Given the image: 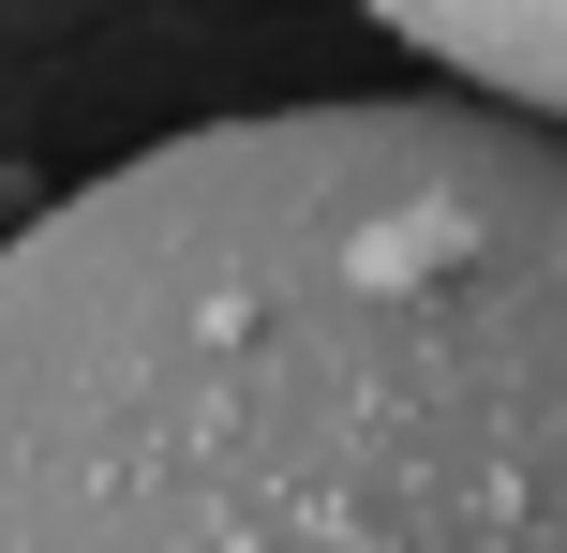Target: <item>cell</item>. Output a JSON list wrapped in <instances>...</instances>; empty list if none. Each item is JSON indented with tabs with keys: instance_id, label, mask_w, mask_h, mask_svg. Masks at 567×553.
<instances>
[{
	"instance_id": "6da1fadb",
	"label": "cell",
	"mask_w": 567,
	"mask_h": 553,
	"mask_svg": "<svg viewBox=\"0 0 567 553\" xmlns=\"http://www.w3.org/2000/svg\"><path fill=\"white\" fill-rule=\"evenodd\" d=\"M567 553V120L269 105L0 239V553Z\"/></svg>"
},
{
	"instance_id": "7a4b0ae2",
	"label": "cell",
	"mask_w": 567,
	"mask_h": 553,
	"mask_svg": "<svg viewBox=\"0 0 567 553\" xmlns=\"http://www.w3.org/2000/svg\"><path fill=\"white\" fill-rule=\"evenodd\" d=\"M389 45H419V60H449V75H478V90H523V105H553L567 120V0H359Z\"/></svg>"
}]
</instances>
